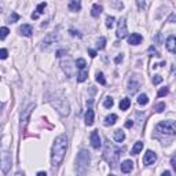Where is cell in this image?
<instances>
[{"label": "cell", "mask_w": 176, "mask_h": 176, "mask_svg": "<svg viewBox=\"0 0 176 176\" xmlns=\"http://www.w3.org/2000/svg\"><path fill=\"white\" fill-rule=\"evenodd\" d=\"M37 175H39V176H46V172H39Z\"/></svg>", "instance_id": "44"}, {"label": "cell", "mask_w": 176, "mask_h": 176, "mask_svg": "<svg viewBox=\"0 0 176 176\" xmlns=\"http://www.w3.org/2000/svg\"><path fill=\"white\" fill-rule=\"evenodd\" d=\"M88 52H90V55H91V57H92V58H95L96 57V51H94V50H88Z\"/></svg>", "instance_id": "41"}, {"label": "cell", "mask_w": 176, "mask_h": 176, "mask_svg": "<svg viewBox=\"0 0 176 176\" xmlns=\"http://www.w3.org/2000/svg\"><path fill=\"white\" fill-rule=\"evenodd\" d=\"M19 19V15L17 13H11V15L8 17V22L10 23H14V22H17Z\"/></svg>", "instance_id": "28"}, {"label": "cell", "mask_w": 176, "mask_h": 176, "mask_svg": "<svg viewBox=\"0 0 176 176\" xmlns=\"http://www.w3.org/2000/svg\"><path fill=\"white\" fill-rule=\"evenodd\" d=\"M168 87H164V88H161V90L160 91H158V94H157V95H158V98H161V96H165L166 95V94H168Z\"/></svg>", "instance_id": "31"}, {"label": "cell", "mask_w": 176, "mask_h": 176, "mask_svg": "<svg viewBox=\"0 0 176 176\" xmlns=\"http://www.w3.org/2000/svg\"><path fill=\"white\" fill-rule=\"evenodd\" d=\"M121 61H122V54H120L118 57H117L116 59H114V62H116V63H120V62H121Z\"/></svg>", "instance_id": "40"}, {"label": "cell", "mask_w": 176, "mask_h": 176, "mask_svg": "<svg viewBox=\"0 0 176 176\" xmlns=\"http://www.w3.org/2000/svg\"><path fill=\"white\" fill-rule=\"evenodd\" d=\"M171 165H172V168H174V171L176 172V153L172 155V158H171Z\"/></svg>", "instance_id": "34"}, {"label": "cell", "mask_w": 176, "mask_h": 176, "mask_svg": "<svg viewBox=\"0 0 176 176\" xmlns=\"http://www.w3.org/2000/svg\"><path fill=\"white\" fill-rule=\"evenodd\" d=\"M103 106L106 107V109H110V107L113 106V99H111L110 96H107V98L105 99V103H103Z\"/></svg>", "instance_id": "29"}, {"label": "cell", "mask_w": 176, "mask_h": 176, "mask_svg": "<svg viewBox=\"0 0 176 176\" xmlns=\"http://www.w3.org/2000/svg\"><path fill=\"white\" fill-rule=\"evenodd\" d=\"M139 87H140V81H136V78L132 77L130 80V83H128V91H130L131 94H135L139 90Z\"/></svg>", "instance_id": "13"}, {"label": "cell", "mask_w": 176, "mask_h": 176, "mask_svg": "<svg viewBox=\"0 0 176 176\" xmlns=\"http://www.w3.org/2000/svg\"><path fill=\"white\" fill-rule=\"evenodd\" d=\"M136 3H138V6H139V8H140V10H143V8L146 7V3H145V0H136Z\"/></svg>", "instance_id": "36"}, {"label": "cell", "mask_w": 176, "mask_h": 176, "mask_svg": "<svg viewBox=\"0 0 176 176\" xmlns=\"http://www.w3.org/2000/svg\"><path fill=\"white\" fill-rule=\"evenodd\" d=\"M11 166V158H10V154L7 151H3V155H2V169H3V174H7L8 169Z\"/></svg>", "instance_id": "7"}, {"label": "cell", "mask_w": 176, "mask_h": 176, "mask_svg": "<svg viewBox=\"0 0 176 176\" xmlns=\"http://www.w3.org/2000/svg\"><path fill=\"white\" fill-rule=\"evenodd\" d=\"M91 145H92L94 149H99L101 147V138H99L98 131H92L91 132Z\"/></svg>", "instance_id": "10"}, {"label": "cell", "mask_w": 176, "mask_h": 176, "mask_svg": "<svg viewBox=\"0 0 176 176\" xmlns=\"http://www.w3.org/2000/svg\"><path fill=\"white\" fill-rule=\"evenodd\" d=\"M96 81H98L99 84H102V86L106 84V80H105V76H103V73H102V72L96 73Z\"/></svg>", "instance_id": "25"}, {"label": "cell", "mask_w": 176, "mask_h": 176, "mask_svg": "<svg viewBox=\"0 0 176 176\" xmlns=\"http://www.w3.org/2000/svg\"><path fill=\"white\" fill-rule=\"evenodd\" d=\"M128 34V29H127V22H125V18H121L118 22V28H117V37L118 39H124Z\"/></svg>", "instance_id": "6"}, {"label": "cell", "mask_w": 176, "mask_h": 176, "mask_svg": "<svg viewBox=\"0 0 176 176\" xmlns=\"http://www.w3.org/2000/svg\"><path fill=\"white\" fill-rule=\"evenodd\" d=\"M113 22H114V17H107L106 18V26L107 28H111V26H113Z\"/></svg>", "instance_id": "32"}, {"label": "cell", "mask_w": 176, "mask_h": 176, "mask_svg": "<svg viewBox=\"0 0 176 176\" xmlns=\"http://www.w3.org/2000/svg\"><path fill=\"white\" fill-rule=\"evenodd\" d=\"M88 165H90V153L87 150H81L77 154V160H76V171L78 175H86L88 171Z\"/></svg>", "instance_id": "3"}, {"label": "cell", "mask_w": 176, "mask_h": 176, "mask_svg": "<svg viewBox=\"0 0 176 176\" xmlns=\"http://www.w3.org/2000/svg\"><path fill=\"white\" fill-rule=\"evenodd\" d=\"M102 11H103V7L99 4H94L92 6V10H91V15L92 17H99L102 14Z\"/></svg>", "instance_id": "18"}, {"label": "cell", "mask_w": 176, "mask_h": 176, "mask_svg": "<svg viewBox=\"0 0 176 176\" xmlns=\"http://www.w3.org/2000/svg\"><path fill=\"white\" fill-rule=\"evenodd\" d=\"M7 34H8V29L6 28V26H3V28L0 29V39H2V40H4Z\"/></svg>", "instance_id": "30"}, {"label": "cell", "mask_w": 176, "mask_h": 176, "mask_svg": "<svg viewBox=\"0 0 176 176\" xmlns=\"http://www.w3.org/2000/svg\"><path fill=\"white\" fill-rule=\"evenodd\" d=\"M138 103H139V105H143V106H145V105H147V103H149L147 95H146V94H140V95L138 96Z\"/></svg>", "instance_id": "23"}, {"label": "cell", "mask_w": 176, "mask_h": 176, "mask_svg": "<svg viewBox=\"0 0 176 176\" xmlns=\"http://www.w3.org/2000/svg\"><path fill=\"white\" fill-rule=\"evenodd\" d=\"M164 109H165V103H162V102H161V103H158V105H157V107H155V110H157L158 113L164 111Z\"/></svg>", "instance_id": "33"}, {"label": "cell", "mask_w": 176, "mask_h": 176, "mask_svg": "<svg viewBox=\"0 0 176 176\" xmlns=\"http://www.w3.org/2000/svg\"><path fill=\"white\" fill-rule=\"evenodd\" d=\"M155 130L162 135L175 136L176 135V122L175 121H161L160 124L155 127Z\"/></svg>", "instance_id": "4"}, {"label": "cell", "mask_w": 176, "mask_h": 176, "mask_svg": "<svg viewBox=\"0 0 176 176\" xmlns=\"http://www.w3.org/2000/svg\"><path fill=\"white\" fill-rule=\"evenodd\" d=\"M18 30H19V33H21L22 36H25V37H30V36H32V33H33V29H32V26H30V25H28V23L22 25L21 28L18 29Z\"/></svg>", "instance_id": "14"}, {"label": "cell", "mask_w": 176, "mask_h": 176, "mask_svg": "<svg viewBox=\"0 0 176 176\" xmlns=\"http://www.w3.org/2000/svg\"><path fill=\"white\" fill-rule=\"evenodd\" d=\"M130 106H131L130 98L121 99V102H120V110H128V107H130Z\"/></svg>", "instance_id": "21"}, {"label": "cell", "mask_w": 176, "mask_h": 176, "mask_svg": "<svg viewBox=\"0 0 176 176\" xmlns=\"http://www.w3.org/2000/svg\"><path fill=\"white\" fill-rule=\"evenodd\" d=\"M46 7H47V3H40V4L37 6V8H36V13L32 14V18H33V19H37L40 14L44 13V8H46Z\"/></svg>", "instance_id": "16"}, {"label": "cell", "mask_w": 176, "mask_h": 176, "mask_svg": "<svg viewBox=\"0 0 176 176\" xmlns=\"http://www.w3.org/2000/svg\"><path fill=\"white\" fill-rule=\"evenodd\" d=\"M87 106H88V110L86 113V124L92 125L94 124V110H92V101L91 99L87 102Z\"/></svg>", "instance_id": "8"}, {"label": "cell", "mask_w": 176, "mask_h": 176, "mask_svg": "<svg viewBox=\"0 0 176 176\" xmlns=\"http://www.w3.org/2000/svg\"><path fill=\"white\" fill-rule=\"evenodd\" d=\"M142 40H143V37H142V34H139V33H132L131 36L128 37V43H130L131 46H138V44L142 43Z\"/></svg>", "instance_id": "12"}, {"label": "cell", "mask_w": 176, "mask_h": 176, "mask_svg": "<svg viewBox=\"0 0 176 176\" xmlns=\"http://www.w3.org/2000/svg\"><path fill=\"white\" fill-rule=\"evenodd\" d=\"M80 8H81V4L78 0H70V3H69L70 11H80Z\"/></svg>", "instance_id": "19"}, {"label": "cell", "mask_w": 176, "mask_h": 176, "mask_svg": "<svg viewBox=\"0 0 176 176\" xmlns=\"http://www.w3.org/2000/svg\"><path fill=\"white\" fill-rule=\"evenodd\" d=\"M161 81H162V77H161L160 74H157V76H154V77H153V83L154 84H160Z\"/></svg>", "instance_id": "35"}, {"label": "cell", "mask_w": 176, "mask_h": 176, "mask_svg": "<svg viewBox=\"0 0 176 176\" xmlns=\"http://www.w3.org/2000/svg\"><path fill=\"white\" fill-rule=\"evenodd\" d=\"M66 149H67V138L65 135H59L55 139L54 145H52V153H51V164L52 168H58L62 164L63 158L66 154Z\"/></svg>", "instance_id": "1"}, {"label": "cell", "mask_w": 176, "mask_h": 176, "mask_svg": "<svg viewBox=\"0 0 176 176\" xmlns=\"http://www.w3.org/2000/svg\"><path fill=\"white\" fill-rule=\"evenodd\" d=\"M70 34H72V36H78V37H81V34L78 33V32H76V30H73V29H70Z\"/></svg>", "instance_id": "39"}, {"label": "cell", "mask_w": 176, "mask_h": 176, "mask_svg": "<svg viewBox=\"0 0 176 176\" xmlns=\"http://www.w3.org/2000/svg\"><path fill=\"white\" fill-rule=\"evenodd\" d=\"M87 77H88V73L86 72V70H83L80 74H77V81L78 83H83V81L87 80Z\"/></svg>", "instance_id": "26"}, {"label": "cell", "mask_w": 176, "mask_h": 176, "mask_svg": "<svg viewBox=\"0 0 176 176\" xmlns=\"http://www.w3.org/2000/svg\"><path fill=\"white\" fill-rule=\"evenodd\" d=\"M105 46H106V39H105V37H101V39L98 40V43H96V47H98L99 50H103Z\"/></svg>", "instance_id": "27"}, {"label": "cell", "mask_w": 176, "mask_h": 176, "mask_svg": "<svg viewBox=\"0 0 176 176\" xmlns=\"http://www.w3.org/2000/svg\"><path fill=\"white\" fill-rule=\"evenodd\" d=\"M166 50L171 52H174L176 54V37L175 36H169L168 39H166Z\"/></svg>", "instance_id": "11"}, {"label": "cell", "mask_w": 176, "mask_h": 176, "mask_svg": "<svg viewBox=\"0 0 176 176\" xmlns=\"http://www.w3.org/2000/svg\"><path fill=\"white\" fill-rule=\"evenodd\" d=\"M0 58H2V59H6V58H7V50L6 48H2V51H0Z\"/></svg>", "instance_id": "37"}, {"label": "cell", "mask_w": 176, "mask_h": 176, "mask_svg": "<svg viewBox=\"0 0 176 176\" xmlns=\"http://www.w3.org/2000/svg\"><path fill=\"white\" fill-rule=\"evenodd\" d=\"M132 125H134V122H132V121H131V120H128V121H127V122H125V127H127V128H131V127H132Z\"/></svg>", "instance_id": "42"}, {"label": "cell", "mask_w": 176, "mask_h": 176, "mask_svg": "<svg viewBox=\"0 0 176 176\" xmlns=\"http://www.w3.org/2000/svg\"><path fill=\"white\" fill-rule=\"evenodd\" d=\"M155 160H157V155H155L154 151L147 150L145 154V157H143V164H145V165H150V164H153Z\"/></svg>", "instance_id": "9"}, {"label": "cell", "mask_w": 176, "mask_h": 176, "mask_svg": "<svg viewBox=\"0 0 176 176\" xmlns=\"http://www.w3.org/2000/svg\"><path fill=\"white\" fill-rule=\"evenodd\" d=\"M149 52H151V54H154L155 57H160V54H158V51L154 48V47H150V48H149Z\"/></svg>", "instance_id": "38"}, {"label": "cell", "mask_w": 176, "mask_h": 176, "mask_svg": "<svg viewBox=\"0 0 176 176\" xmlns=\"http://www.w3.org/2000/svg\"><path fill=\"white\" fill-rule=\"evenodd\" d=\"M122 149L117 147L116 145L110 142H106V147H105V151H103V157L105 160L107 161V164H110L111 166H116L117 162H118V158H120V154H121Z\"/></svg>", "instance_id": "2"}, {"label": "cell", "mask_w": 176, "mask_h": 176, "mask_svg": "<svg viewBox=\"0 0 176 176\" xmlns=\"http://www.w3.org/2000/svg\"><path fill=\"white\" fill-rule=\"evenodd\" d=\"M33 109H34V103H30L28 107H25V109L22 110V113H21V130H25L26 124H28V121H29V116H30V113Z\"/></svg>", "instance_id": "5"}, {"label": "cell", "mask_w": 176, "mask_h": 176, "mask_svg": "<svg viewBox=\"0 0 176 176\" xmlns=\"http://www.w3.org/2000/svg\"><path fill=\"white\" fill-rule=\"evenodd\" d=\"M132 168H134V162H132L131 160H127V161H124V162L121 164V172H124V174L131 172Z\"/></svg>", "instance_id": "15"}, {"label": "cell", "mask_w": 176, "mask_h": 176, "mask_svg": "<svg viewBox=\"0 0 176 176\" xmlns=\"http://www.w3.org/2000/svg\"><path fill=\"white\" fill-rule=\"evenodd\" d=\"M142 149H143V142H136V143H135V146H134V147H132L131 154H132V155H136V154H139Z\"/></svg>", "instance_id": "20"}, {"label": "cell", "mask_w": 176, "mask_h": 176, "mask_svg": "<svg viewBox=\"0 0 176 176\" xmlns=\"http://www.w3.org/2000/svg\"><path fill=\"white\" fill-rule=\"evenodd\" d=\"M114 140L118 142V143L124 142V140H125V134L121 130H116V131H114Z\"/></svg>", "instance_id": "17"}, {"label": "cell", "mask_w": 176, "mask_h": 176, "mask_svg": "<svg viewBox=\"0 0 176 176\" xmlns=\"http://www.w3.org/2000/svg\"><path fill=\"white\" fill-rule=\"evenodd\" d=\"M86 66H87V62L83 59V58H80V59L76 61V67H77V69L84 70V69H86Z\"/></svg>", "instance_id": "24"}, {"label": "cell", "mask_w": 176, "mask_h": 176, "mask_svg": "<svg viewBox=\"0 0 176 176\" xmlns=\"http://www.w3.org/2000/svg\"><path fill=\"white\" fill-rule=\"evenodd\" d=\"M169 175H171V172H169V171H165V172L162 174V176H169Z\"/></svg>", "instance_id": "43"}, {"label": "cell", "mask_w": 176, "mask_h": 176, "mask_svg": "<svg viewBox=\"0 0 176 176\" xmlns=\"http://www.w3.org/2000/svg\"><path fill=\"white\" fill-rule=\"evenodd\" d=\"M116 121H117V116L116 114H110V116H107L106 118H105V125L109 127V125H113Z\"/></svg>", "instance_id": "22"}]
</instances>
